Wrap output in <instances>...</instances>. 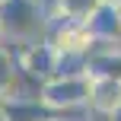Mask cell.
Here are the masks:
<instances>
[{"label": "cell", "instance_id": "12", "mask_svg": "<svg viewBox=\"0 0 121 121\" xmlns=\"http://www.w3.org/2000/svg\"><path fill=\"white\" fill-rule=\"evenodd\" d=\"M0 45H3V35H0Z\"/></svg>", "mask_w": 121, "mask_h": 121}, {"label": "cell", "instance_id": "2", "mask_svg": "<svg viewBox=\"0 0 121 121\" xmlns=\"http://www.w3.org/2000/svg\"><path fill=\"white\" fill-rule=\"evenodd\" d=\"M45 42L54 45L60 54L67 51H89L92 48V35H89V26L83 19H73L60 10L48 13V22H45Z\"/></svg>", "mask_w": 121, "mask_h": 121}, {"label": "cell", "instance_id": "11", "mask_svg": "<svg viewBox=\"0 0 121 121\" xmlns=\"http://www.w3.org/2000/svg\"><path fill=\"white\" fill-rule=\"evenodd\" d=\"M92 121H105V118H102V115H96V118H92Z\"/></svg>", "mask_w": 121, "mask_h": 121}, {"label": "cell", "instance_id": "9", "mask_svg": "<svg viewBox=\"0 0 121 121\" xmlns=\"http://www.w3.org/2000/svg\"><path fill=\"white\" fill-rule=\"evenodd\" d=\"M13 73H16V57L10 54V51L0 45V99L6 96V89H10V80Z\"/></svg>", "mask_w": 121, "mask_h": 121}, {"label": "cell", "instance_id": "3", "mask_svg": "<svg viewBox=\"0 0 121 121\" xmlns=\"http://www.w3.org/2000/svg\"><path fill=\"white\" fill-rule=\"evenodd\" d=\"M42 102L51 112L70 108V105H86L89 102V77H54L45 83Z\"/></svg>", "mask_w": 121, "mask_h": 121}, {"label": "cell", "instance_id": "8", "mask_svg": "<svg viewBox=\"0 0 121 121\" xmlns=\"http://www.w3.org/2000/svg\"><path fill=\"white\" fill-rule=\"evenodd\" d=\"M102 3V0H57V6L54 10H60V13H67V16H73V19H89V13L96 10V6Z\"/></svg>", "mask_w": 121, "mask_h": 121}, {"label": "cell", "instance_id": "5", "mask_svg": "<svg viewBox=\"0 0 121 121\" xmlns=\"http://www.w3.org/2000/svg\"><path fill=\"white\" fill-rule=\"evenodd\" d=\"M89 77L92 80H118L121 83V45L92 42V48H89Z\"/></svg>", "mask_w": 121, "mask_h": 121}, {"label": "cell", "instance_id": "7", "mask_svg": "<svg viewBox=\"0 0 121 121\" xmlns=\"http://www.w3.org/2000/svg\"><path fill=\"white\" fill-rule=\"evenodd\" d=\"M121 105V83L118 80H92L89 77V108L96 115L108 118Z\"/></svg>", "mask_w": 121, "mask_h": 121}, {"label": "cell", "instance_id": "14", "mask_svg": "<svg viewBox=\"0 0 121 121\" xmlns=\"http://www.w3.org/2000/svg\"><path fill=\"white\" fill-rule=\"evenodd\" d=\"M0 3H3V0H0Z\"/></svg>", "mask_w": 121, "mask_h": 121}, {"label": "cell", "instance_id": "4", "mask_svg": "<svg viewBox=\"0 0 121 121\" xmlns=\"http://www.w3.org/2000/svg\"><path fill=\"white\" fill-rule=\"evenodd\" d=\"M92 42H108V45H121V6L112 0H102L86 19Z\"/></svg>", "mask_w": 121, "mask_h": 121}, {"label": "cell", "instance_id": "10", "mask_svg": "<svg viewBox=\"0 0 121 121\" xmlns=\"http://www.w3.org/2000/svg\"><path fill=\"white\" fill-rule=\"evenodd\" d=\"M105 121H121V105H118V108H115V112H112V115H108V118H105Z\"/></svg>", "mask_w": 121, "mask_h": 121}, {"label": "cell", "instance_id": "1", "mask_svg": "<svg viewBox=\"0 0 121 121\" xmlns=\"http://www.w3.org/2000/svg\"><path fill=\"white\" fill-rule=\"evenodd\" d=\"M48 10L42 0H3L0 3V35L3 45H32L45 38Z\"/></svg>", "mask_w": 121, "mask_h": 121}, {"label": "cell", "instance_id": "13", "mask_svg": "<svg viewBox=\"0 0 121 121\" xmlns=\"http://www.w3.org/2000/svg\"><path fill=\"white\" fill-rule=\"evenodd\" d=\"M48 121H54V118H48Z\"/></svg>", "mask_w": 121, "mask_h": 121}, {"label": "cell", "instance_id": "6", "mask_svg": "<svg viewBox=\"0 0 121 121\" xmlns=\"http://www.w3.org/2000/svg\"><path fill=\"white\" fill-rule=\"evenodd\" d=\"M51 108L42 99H0V121H48Z\"/></svg>", "mask_w": 121, "mask_h": 121}]
</instances>
